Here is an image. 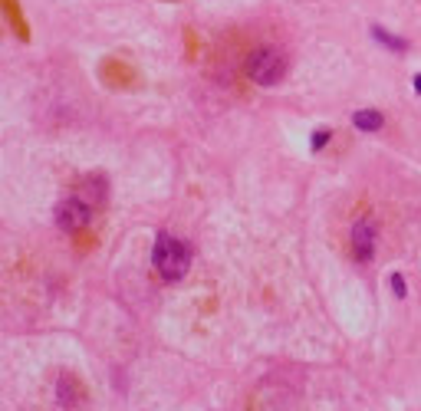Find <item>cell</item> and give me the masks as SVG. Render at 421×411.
<instances>
[{"label":"cell","instance_id":"6da1fadb","mask_svg":"<svg viewBox=\"0 0 421 411\" xmlns=\"http://www.w3.org/2000/svg\"><path fill=\"white\" fill-rule=\"evenodd\" d=\"M152 263H155V270H158L161 280L174 283V280H181V276L188 273V267H191V250H188L178 237L158 234L155 250H152Z\"/></svg>","mask_w":421,"mask_h":411},{"label":"cell","instance_id":"7a4b0ae2","mask_svg":"<svg viewBox=\"0 0 421 411\" xmlns=\"http://www.w3.org/2000/svg\"><path fill=\"white\" fill-rule=\"evenodd\" d=\"M247 76L257 86H277L286 76V56L277 46H260V50H254V56L247 62Z\"/></svg>","mask_w":421,"mask_h":411},{"label":"cell","instance_id":"3957f363","mask_svg":"<svg viewBox=\"0 0 421 411\" xmlns=\"http://www.w3.org/2000/svg\"><path fill=\"white\" fill-rule=\"evenodd\" d=\"M89 217H93V211H89V204H86V201H79V198L59 201V204H56V211H53L56 227H59V231H66V234L82 231V227L89 224Z\"/></svg>","mask_w":421,"mask_h":411},{"label":"cell","instance_id":"277c9868","mask_svg":"<svg viewBox=\"0 0 421 411\" xmlns=\"http://www.w3.org/2000/svg\"><path fill=\"white\" fill-rule=\"evenodd\" d=\"M372 254H375V227L369 220H359L352 227V257L366 263V260H372Z\"/></svg>","mask_w":421,"mask_h":411},{"label":"cell","instance_id":"5b68a950","mask_svg":"<svg viewBox=\"0 0 421 411\" xmlns=\"http://www.w3.org/2000/svg\"><path fill=\"white\" fill-rule=\"evenodd\" d=\"M59 405H66V408H73L76 401H82V385H76L73 382V375H59Z\"/></svg>","mask_w":421,"mask_h":411},{"label":"cell","instance_id":"8992f818","mask_svg":"<svg viewBox=\"0 0 421 411\" xmlns=\"http://www.w3.org/2000/svg\"><path fill=\"white\" fill-rule=\"evenodd\" d=\"M352 122H355V129H359V132H378L385 125V115L375 112V109H359V112L352 115Z\"/></svg>","mask_w":421,"mask_h":411},{"label":"cell","instance_id":"52a82bcc","mask_svg":"<svg viewBox=\"0 0 421 411\" xmlns=\"http://www.w3.org/2000/svg\"><path fill=\"white\" fill-rule=\"evenodd\" d=\"M392 290H395V296H405L408 290H405V276L402 273H392Z\"/></svg>","mask_w":421,"mask_h":411},{"label":"cell","instance_id":"ba28073f","mask_svg":"<svg viewBox=\"0 0 421 411\" xmlns=\"http://www.w3.org/2000/svg\"><path fill=\"white\" fill-rule=\"evenodd\" d=\"M329 135H333V132H329V129H319V132H316V135H313V148H322V145L329 142Z\"/></svg>","mask_w":421,"mask_h":411},{"label":"cell","instance_id":"9c48e42d","mask_svg":"<svg viewBox=\"0 0 421 411\" xmlns=\"http://www.w3.org/2000/svg\"><path fill=\"white\" fill-rule=\"evenodd\" d=\"M415 89H418V92H421V76H418V79H415Z\"/></svg>","mask_w":421,"mask_h":411}]
</instances>
